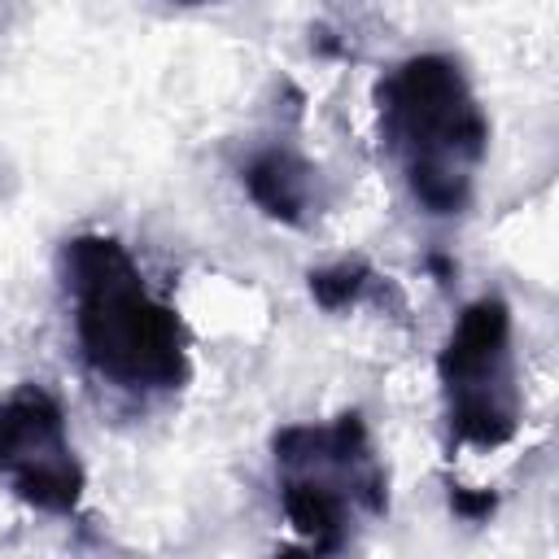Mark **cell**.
<instances>
[{"label":"cell","mask_w":559,"mask_h":559,"mask_svg":"<svg viewBox=\"0 0 559 559\" xmlns=\"http://www.w3.org/2000/svg\"><path fill=\"white\" fill-rule=\"evenodd\" d=\"M61 284L87 371L127 397H170L192 380L188 328L166 306L118 236L83 231L61 245Z\"/></svg>","instance_id":"1"},{"label":"cell","mask_w":559,"mask_h":559,"mask_svg":"<svg viewBox=\"0 0 559 559\" xmlns=\"http://www.w3.org/2000/svg\"><path fill=\"white\" fill-rule=\"evenodd\" d=\"M376 118L411 201L432 218L463 214L489 153V118L463 66L445 52L397 61L376 83Z\"/></svg>","instance_id":"2"},{"label":"cell","mask_w":559,"mask_h":559,"mask_svg":"<svg viewBox=\"0 0 559 559\" xmlns=\"http://www.w3.org/2000/svg\"><path fill=\"white\" fill-rule=\"evenodd\" d=\"M271 459L284 520L314 555L341 550L354 515L389 511V472L358 411H341L328 424L280 428Z\"/></svg>","instance_id":"3"},{"label":"cell","mask_w":559,"mask_h":559,"mask_svg":"<svg viewBox=\"0 0 559 559\" xmlns=\"http://www.w3.org/2000/svg\"><path fill=\"white\" fill-rule=\"evenodd\" d=\"M450 445L502 450L524 419V393L511 349V306L489 293L463 306L437 354Z\"/></svg>","instance_id":"4"},{"label":"cell","mask_w":559,"mask_h":559,"mask_svg":"<svg viewBox=\"0 0 559 559\" xmlns=\"http://www.w3.org/2000/svg\"><path fill=\"white\" fill-rule=\"evenodd\" d=\"M0 489L44 515H74L83 502L87 476L61 402L44 384H22L0 402Z\"/></svg>","instance_id":"5"},{"label":"cell","mask_w":559,"mask_h":559,"mask_svg":"<svg viewBox=\"0 0 559 559\" xmlns=\"http://www.w3.org/2000/svg\"><path fill=\"white\" fill-rule=\"evenodd\" d=\"M240 188L249 192V201L284 223V227H306L310 218H319L323 210V175L319 166L293 148V144H258L245 162H240Z\"/></svg>","instance_id":"6"},{"label":"cell","mask_w":559,"mask_h":559,"mask_svg":"<svg viewBox=\"0 0 559 559\" xmlns=\"http://www.w3.org/2000/svg\"><path fill=\"white\" fill-rule=\"evenodd\" d=\"M306 284H310V297H314L328 314H336V310L358 306V301L380 284V275H376L362 258H341V262H332V266H314V271L306 275Z\"/></svg>","instance_id":"7"},{"label":"cell","mask_w":559,"mask_h":559,"mask_svg":"<svg viewBox=\"0 0 559 559\" xmlns=\"http://www.w3.org/2000/svg\"><path fill=\"white\" fill-rule=\"evenodd\" d=\"M450 511H454L459 520H467V524H480V520H489V515L498 511V493H489V489H467V485H450Z\"/></svg>","instance_id":"8"},{"label":"cell","mask_w":559,"mask_h":559,"mask_svg":"<svg viewBox=\"0 0 559 559\" xmlns=\"http://www.w3.org/2000/svg\"><path fill=\"white\" fill-rule=\"evenodd\" d=\"M170 4H183V9H192V4H214V0H170Z\"/></svg>","instance_id":"9"}]
</instances>
